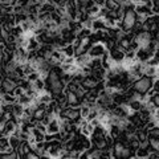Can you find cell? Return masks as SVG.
<instances>
[{
	"label": "cell",
	"mask_w": 159,
	"mask_h": 159,
	"mask_svg": "<svg viewBox=\"0 0 159 159\" xmlns=\"http://www.w3.org/2000/svg\"><path fill=\"white\" fill-rule=\"evenodd\" d=\"M122 4H127V3H131V0H121Z\"/></svg>",
	"instance_id": "484cf974"
},
{
	"label": "cell",
	"mask_w": 159,
	"mask_h": 159,
	"mask_svg": "<svg viewBox=\"0 0 159 159\" xmlns=\"http://www.w3.org/2000/svg\"><path fill=\"white\" fill-rule=\"evenodd\" d=\"M107 52H109V57H110V60L114 64H122L123 58H125V52H123L122 49L116 47V48H113Z\"/></svg>",
	"instance_id": "8992f818"
},
{
	"label": "cell",
	"mask_w": 159,
	"mask_h": 159,
	"mask_svg": "<svg viewBox=\"0 0 159 159\" xmlns=\"http://www.w3.org/2000/svg\"><path fill=\"white\" fill-rule=\"evenodd\" d=\"M103 7H105L107 11H117L118 7H119V4L116 2V0H105Z\"/></svg>",
	"instance_id": "d6986e66"
},
{
	"label": "cell",
	"mask_w": 159,
	"mask_h": 159,
	"mask_svg": "<svg viewBox=\"0 0 159 159\" xmlns=\"http://www.w3.org/2000/svg\"><path fill=\"white\" fill-rule=\"evenodd\" d=\"M89 111H90V106L86 105V103H84V105L80 107V116H81V118H86Z\"/></svg>",
	"instance_id": "ffe728a7"
},
{
	"label": "cell",
	"mask_w": 159,
	"mask_h": 159,
	"mask_svg": "<svg viewBox=\"0 0 159 159\" xmlns=\"http://www.w3.org/2000/svg\"><path fill=\"white\" fill-rule=\"evenodd\" d=\"M61 52L65 54V57H74V56H76V49H74L72 43L65 44V45L61 48Z\"/></svg>",
	"instance_id": "4fadbf2b"
},
{
	"label": "cell",
	"mask_w": 159,
	"mask_h": 159,
	"mask_svg": "<svg viewBox=\"0 0 159 159\" xmlns=\"http://www.w3.org/2000/svg\"><path fill=\"white\" fill-rule=\"evenodd\" d=\"M31 2H32V0H16V4H17V6H20V7H23V8H25Z\"/></svg>",
	"instance_id": "cb8c5ba5"
},
{
	"label": "cell",
	"mask_w": 159,
	"mask_h": 159,
	"mask_svg": "<svg viewBox=\"0 0 159 159\" xmlns=\"http://www.w3.org/2000/svg\"><path fill=\"white\" fill-rule=\"evenodd\" d=\"M125 6H126V11H125L123 17L121 19V31L129 33L133 31V28L137 24V13L134 12L133 3H127Z\"/></svg>",
	"instance_id": "6da1fadb"
},
{
	"label": "cell",
	"mask_w": 159,
	"mask_h": 159,
	"mask_svg": "<svg viewBox=\"0 0 159 159\" xmlns=\"http://www.w3.org/2000/svg\"><path fill=\"white\" fill-rule=\"evenodd\" d=\"M31 86H32V88H33L37 93L43 92V90H45V80L41 78V77H39V78L36 80V81L31 82Z\"/></svg>",
	"instance_id": "7c38bea8"
},
{
	"label": "cell",
	"mask_w": 159,
	"mask_h": 159,
	"mask_svg": "<svg viewBox=\"0 0 159 159\" xmlns=\"http://www.w3.org/2000/svg\"><path fill=\"white\" fill-rule=\"evenodd\" d=\"M47 81H45V88H49V90L54 94H60L62 93L64 90V86H65V84L62 82L61 77H60V74L54 70V69H51L47 76Z\"/></svg>",
	"instance_id": "7a4b0ae2"
},
{
	"label": "cell",
	"mask_w": 159,
	"mask_h": 159,
	"mask_svg": "<svg viewBox=\"0 0 159 159\" xmlns=\"http://www.w3.org/2000/svg\"><path fill=\"white\" fill-rule=\"evenodd\" d=\"M92 32H96V31H103L106 29L105 27V21H103L102 17H97V19H93L92 20Z\"/></svg>",
	"instance_id": "30bf717a"
},
{
	"label": "cell",
	"mask_w": 159,
	"mask_h": 159,
	"mask_svg": "<svg viewBox=\"0 0 159 159\" xmlns=\"http://www.w3.org/2000/svg\"><path fill=\"white\" fill-rule=\"evenodd\" d=\"M39 77H40L39 72L33 70V72H31L29 74H27V81H28V82H33V81H36V80H37Z\"/></svg>",
	"instance_id": "603a6c76"
},
{
	"label": "cell",
	"mask_w": 159,
	"mask_h": 159,
	"mask_svg": "<svg viewBox=\"0 0 159 159\" xmlns=\"http://www.w3.org/2000/svg\"><path fill=\"white\" fill-rule=\"evenodd\" d=\"M3 116V111H2V109H0V117H2Z\"/></svg>",
	"instance_id": "83f0119b"
},
{
	"label": "cell",
	"mask_w": 159,
	"mask_h": 159,
	"mask_svg": "<svg viewBox=\"0 0 159 159\" xmlns=\"http://www.w3.org/2000/svg\"><path fill=\"white\" fill-rule=\"evenodd\" d=\"M151 85H152V78L143 74V76L138 77L135 81L133 82V89L135 92L143 94V96H146V93L151 89Z\"/></svg>",
	"instance_id": "3957f363"
},
{
	"label": "cell",
	"mask_w": 159,
	"mask_h": 159,
	"mask_svg": "<svg viewBox=\"0 0 159 159\" xmlns=\"http://www.w3.org/2000/svg\"><path fill=\"white\" fill-rule=\"evenodd\" d=\"M31 135L34 138V141H36V142H44V141H45V133L37 130L34 126L31 129Z\"/></svg>",
	"instance_id": "5bb4252c"
},
{
	"label": "cell",
	"mask_w": 159,
	"mask_h": 159,
	"mask_svg": "<svg viewBox=\"0 0 159 159\" xmlns=\"http://www.w3.org/2000/svg\"><path fill=\"white\" fill-rule=\"evenodd\" d=\"M125 147L123 142H116L114 143V147H113V154H114V158H119L121 157V152H122V148Z\"/></svg>",
	"instance_id": "ac0fdd59"
},
{
	"label": "cell",
	"mask_w": 159,
	"mask_h": 159,
	"mask_svg": "<svg viewBox=\"0 0 159 159\" xmlns=\"http://www.w3.org/2000/svg\"><path fill=\"white\" fill-rule=\"evenodd\" d=\"M0 43L4 44V40H3V37H2V32H0Z\"/></svg>",
	"instance_id": "4316f807"
},
{
	"label": "cell",
	"mask_w": 159,
	"mask_h": 159,
	"mask_svg": "<svg viewBox=\"0 0 159 159\" xmlns=\"http://www.w3.org/2000/svg\"><path fill=\"white\" fill-rule=\"evenodd\" d=\"M150 150H148V146H141L139 145L135 151H134V158L135 159H147Z\"/></svg>",
	"instance_id": "ba28073f"
},
{
	"label": "cell",
	"mask_w": 159,
	"mask_h": 159,
	"mask_svg": "<svg viewBox=\"0 0 159 159\" xmlns=\"http://www.w3.org/2000/svg\"><path fill=\"white\" fill-rule=\"evenodd\" d=\"M17 126H19V125L13 121V119H9V118H8L7 122H6V125H4V129H3V135L9 137L15 130H16Z\"/></svg>",
	"instance_id": "9c48e42d"
},
{
	"label": "cell",
	"mask_w": 159,
	"mask_h": 159,
	"mask_svg": "<svg viewBox=\"0 0 159 159\" xmlns=\"http://www.w3.org/2000/svg\"><path fill=\"white\" fill-rule=\"evenodd\" d=\"M77 2V6H78V9H85L88 6H90L93 3L92 0H76Z\"/></svg>",
	"instance_id": "7402d4cb"
},
{
	"label": "cell",
	"mask_w": 159,
	"mask_h": 159,
	"mask_svg": "<svg viewBox=\"0 0 159 159\" xmlns=\"http://www.w3.org/2000/svg\"><path fill=\"white\" fill-rule=\"evenodd\" d=\"M0 85H2V81H0Z\"/></svg>",
	"instance_id": "f1b7e54d"
},
{
	"label": "cell",
	"mask_w": 159,
	"mask_h": 159,
	"mask_svg": "<svg viewBox=\"0 0 159 159\" xmlns=\"http://www.w3.org/2000/svg\"><path fill=\"white\" fill-rule=\"evenodd\" d=\"M127 105L131 111H139L143 107V105H145V101H141V99H130V101H127Z\"/></svg>",
	"instance_id": "8fae6325"
},
{
	"label": "cell",
	"mask_w": 159,
	"mask_h": 159,
	"mask_svg": "<svg viewBox=\"0 0 159 159\" xmlns=\"http://www.w3.org/2000/svg\"><path fill=\"white\" fill-rule=\"evenodd\" d=\"M23 94H25V89H24L21 85H16V86H15V89H13V96L15 97L19 98L20 96H23Z\"/></svg>",
	"instance_id": "44dd1931"
},
{
	"label": "cell",
	"mask_w": 159,
	"mask_h": 159,
	"mask_svg": "<svg viewBox=\"0 0 159 159\" xmlns=\"http://www.w3.org/2000/svg\"><path fill=\"white\" fill-rule=\"evenodd\" d=\"M106 51L107 49H106V47H105V44L103 43H93L90 45V48H89L88 54L92 58H101Z\"/></svg>",
	"instance_id": "5b68a950"
},
{
	"label": "cell",
	"mask_w": 159,
	"mask_h": 159,
	"mask_svg": "<svg viewBox=\"0 0 159 159\" xmlns=\"http://www.w3.org/2000/svg\"><path fill=\"white\" fill-rule=\"evenodd\" d=\"M64 94H65V101H66V106H78L81 99L78 98V96L74 92L70 90H64Z\"/></svg>",
	"instance_id": "52a82bcc"
},
{
	"label": "cell",
	"mask_w": 159,
	"mask_h": 159,
	"mask_svg": "<svg viewBox=\"0 0 159 159\" xmlns=\"http://www.w3.org/2000/svg\"><path fill=\"white\" fill-rule=\"evenodd\" d=\"M64 9H65V15L72 20V21H76L77 20V15H78V6L76 0H66L65 6H64Z\"/></svg>",
	"instance_id": "277c9868"
},
{
	"label": "cell",
	"mask_w": 159,
	"mask_h": 159,
	"mask_svg": "<svg viewBox=\"0 0 159 159\" xmlns=\"http://www.w3.org/2000/svg\"><path fill=\"white\" fill-rule=\"evenodd\" d=\"M0 151H13L11 146H9L8 137H6V135L0 137Z\"/></svg>",
	"instance_id": "2e32d148"
},
{
	"label": "cell",
	"mask_w": 159,
	"mask_h": 159,
	"mask_svg": "<svg viewBox=\"0 0 159 159\" xmlns=\"http://www.w3.org/2000/svg\"><path fill=\"white\" fill-rule=\"evenodd\" d=\"M8 141H9V146H11V148L13 151H17L20 145H21V139L15 137V135H9L8 137Z\"/></svg>",
	"instance_id": "9a60e30c"
},
{
	"label": "cell",
	"mask_w": 159,
	"mask_h": 159,
	"mask_svg": "<svg viewBox=\"0 0 159 159\" xmlns=\"http://www.w3.org/2000/svg\"><path fill=\"white\" fill-rule=\"evenodd\" d=\"M17 102V98L13 96L12 93H4L2 94V103H9V105H12V103Z\"/></svg>",
	"instance_id": "e0dca14e"
},
{
	"label": "cell",
	"mask_w": 159,
	"mask_h": 159,
	"mask_svg": "<svg viewBox=\"0 0 159 159\" xmlns=\"http://www.w3.org/2000/svg\"><path fill=\"white\" fill-rule=\"evenodd\" d=\"M94 4H98V6H103V3H105V0H92Z\"/></svg>",
	"instance_id": "d4e9b609"
}]
</instances>
